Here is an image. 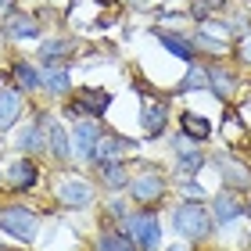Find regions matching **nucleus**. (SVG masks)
Segmentation results:
<instances>
[{"instance_id":"1","label":"nucleus","mask_w":251,"mask_h":251,"mask_svg":"<svg viewBox=\"0 0 251 251\" xmlns=\"http://www.w3.org/2000/svg\"><path fill=\"white\" fill-rule=\"evenodd\" d=\"M212 212L204 208L201 201H179L173 208V230L183 237V241H204L212 233Z\"/></svg>"},{"instance_id":"2","label":"nucleus","mask_w":251,"mask_h":251,"mask_svg":"<svg viewBox=\"0 0 251 251\" xmlns=\"http://www.w3.org/2000/svg\"><path fill=\"white\" fill-rule=\"evenodd\" d=\"M119 230L129 237L140 251H158V244H162V223H158V215L147 212V208L144 212H129L119 223Z\"/></svg>"},{"instance_id":"3","label":"nucleus","mask_w":251,"mask_h":251,"mask_svg":"<svg viewBox=\"0 0 251 251\" xmlns=\"http://www.w3.org/2000/svg\"><path fill=\"white\" fill-rule=\"evenodd\" d=\"M0 230L18 244H32L36 241V230H40V212L29 208V204H7L0 212Z\"/></svg>"},{"instance_id":"4","label":"nucleus","mask_w":251,"mask_h":251,"mask_svg":"<svg viewBox=\"0 0 251 251\" xmlns=\"http://www.w3.org/2000/svg\"><path fill=\"white\" fill-rule=\"evenodd\" d=\"M108 108H111V94H108V90L83 86V90H75V94L68 97L65 115H72V119H100Z\"/></svg>"},{"instance_id":"5","label":"nucleus","mask_w":251,"mask_h":251,"mask_svg":"<svg viewBox=\"0 0 251 251\" xmlns=\"http://www.w3.org/2000/svg\"><path fill=\"white\" fill-rule=\"evenodd\" d=\"M165 190H169V183H165V176L158 173V169H144L140 176L129 179V198H133L136 204H154V201H162Z\"/></svg>"},{"instance_id":"6","label":"nucleus","mask_w":251,"mask_h":251,"mask_svg":"<svg viewBox=\"0 0 251 251\" xmlns=\"http://www.w3.org/2000/svg\"><path fill=\"white\" fill-rule=\"evenodd\" d=\"M100 136H104V126L97 119H79L75 129H72V154L90 162V158H94V147L100 144Z\"/></svg>"},{"instance_id":"7","label":"nucleus","mask_w":251,"mask_h":251,"mask_svg":"<svg viewBox=\"0 0 251 251\" xmlns=\"http://www.w3.org/2000/svg\"><path fill=\"white\" fill-rule=\"evenodd\" d=\"M136 151V144L129 140V136H122V133H104L100 136V144L94 147V158L90 162L100 165V162H126Z\"/></svg>"},{"instance_id":"8","label":"nucleus","mask_w":251,"mask_h":251,"mask_svg":"<svg viewBox=\"0 0 251 251\" xmlns=\"http://www.w3.org/2000/svg\"><path fill=\"white\" fill-rule=\"evenodd\" d=\"M58 201L68 208H86L94 201V183L83 176H61L58 179Z\"/></svg>"},{"instance_id":"9","label":"nucleus","mask_w":251,"mask_h":251,"mask_svg":"<svg viewBox=\"0 0 251 251\" xmlns=\"http://www.w3.org/2000/svg\"><path fill=\"white\" fill-rule=\"evenodd\" d=\"M36 183H40V169H36V162H32V158H15V162L4 169V187L18 190V194L32 190Z\"/></svg>"},{"instance_id":"10","label":"nucleus","mask_w":251,"mask_h":251,"mask_svg":"<svg viewBox=\"0 0 251 251\" xmlns=\"http://www.w3.org/2000/svg\"><path fill=\"white\" fill-rule=\"evenodd\" d=\"M4 32H7V40H15V43L36 40L40 36V18L25 15V11H11V15L4 18Z\"/></svg>"},{"instance_id":"11","label":"nucleus","mask_w":251,"mask_h":251,"mask_svg":"<svg viewBox=\"0 0 251 251\" xmlns=\"http://www.w3.org/2000/svg\"><path fill=\"white\" fill-rule=\"evenodd\" d=\"M204 72H208V90H212V97H219V100H230L237 94V72L233 68H226V65H204Z\"/></svg>"},{"instance_id":"12","label":"nucleus","mask_w":251,"mask_h":251,"mask_svg":"<svg viewBox=\"0 0 251 251\" xmlns=\"http://www.w3.org/2000/svg\"><path fill=\"white\" fill-rule=\"evenodd\" d=\"M212 223L215 226H226V223H233V219H241L244 215V204H241V198H237L233 190H223V194H215L212 198Z\"/></svg>"},{"instance_id":"13","label":"nucleus","mask_w":251,"mask_h":251,"mask_svg":"<svg viewBox=\"0 0 251 251\" xmlns=\"http://www.w3.org/2000/svg\"><path fill=\"white\" fill-rule=\"evenodd\" d=\"M47 122H50V115H47V111H40V115L32 119V126L22 133L18 147L25 154H47Z\"/></svg>"},{"instance_id":"14","label":"nucleus","mask_w":251,"mask_h":251,"mask_svg":"<svg viewBox=\"0 0 251 251\" xmlns=\"http://www.w3.org/2000/svg\"><path fill=\"white\" fill-rule=\"evenodd\" d=\"M43 90H47L50 97H68V90H72V75H68V65L61 61H50L43 68Z\"/></svg>"},{"instance_id":"15","label":"nucleus","mask_w":251,"mask_h":251,"mask_svg":"<svg viewBox=\"0 0 251 251\" xmlns=\"http://www.w3.org/2000/svg\"><path fill=\"white\" fill-rule=\"evenodd\" d=\"M47 154L58 158V162H68L72 158V136H68V129L61 122H47Z\"/></svg>"},{"instance_id":"16","label":"nucleus","mask_w":251,"mask_h":251,"mask_svg":"<svg viewBox=\"0 0 251 251\" xmlns=\"http://www.w3.org/2000/svg\"><path fill=\"white\" fill-rule=\"evenodd\" d=\"M219 176H223L226 190H233V194L251 187V169H248V165H241L237 158H223V162H219Z\"/></svg>"},{"instance_id":"17","label":"nucleus","mask_w":251,"mask_h":251,"mask_svg":"<svg viewBox=\"0 0 251 251\" xmlns=\"http://www.w3.org/2000/svg\"><path fill=\"white\" fill-rule=\"evenodd\" d=\"M158 43L173 54V58H179V61H187V65H194L198 61V50H194V40L190 36H183V32H158Z\"/></svg>"},{"instance_id":"18","label":"nucleus","mask_w":251,"mask_h":251,"mask_svg":"<svg viewBox=\"0 0 251 251\" xmlns=\"http://www.w3.org/2000/svg\"><path fill=\"white\" fill-rule=\"evenodd\" d=\"M140 122H144V133H147V136H162L165 126H169V108H165V100H147Z\"/></svg>"},{"instance_id":"19","label":"nucleus","mask_w":251,"mask_h":251,"mask_svg":"<svg viewBox=\"0 0 251 251\" xmlns=\"http://www.w3.org/2000/svg\"><path fill=\"white\" fill-rule=\"evenodd\" d=\"M22 119V90H0V133H7L11 126Z\"/></svg>"},{"instance_id":"20","label":"nucleus","mask_w":251,"mask_h":251,"mask_svg":"<svg viewBox=\"0 0 251 251\" xmlns=\"http://www.w3.org/2000/svg\"><path fill=\"white\" fill-rule=\"evenodd\" d=\"M11 75H15V83L22 94H36V90H43V72L32 61H15L11 65Z\"/></svg>"},{"instance_id":"21","label":"nucleus","mask_w":251,"mask_h":251,"mask_svg":"<svg viewBox=\"0 0 251 251\" xmlns=\"http://www.w3.org/2000/svg\"><path fill=\"white\" fill-rule=\"evenodd\" d=\"M179 133H183L187 140L204 144V140H212V122L204 115H198V111H183V115H179Z\"/></svg>"},{"instance_id":"22","label":"nucleus","mask_w":251,"mask_h":251,"mask_svg":"<svg viewBox=\"0 0 251 251\" xmlns=\"http://www.w3.org/2000/svg\"><path fill=\"white\" fill-rule=\"evenodd\" d=\"M97 176H100V183H104L108 190H122L126 183H129L126 162H100V165H97Z\"/></svg>"},{"instance_id":"23","label":"nucleus","mask_w":251,"mask_h":251,"mask_svg":"<svg viewBox=\"0 0 251 251\" xmlns=\"http://www.w3.org/2000/svg\"><path fill=\"white\" fill-rule=\"evenodd\" d=\"M183 140H187V136L179 133V136H176V169L190 176V173H198V169L204 165V154L194 151V147H183Z\"/></svg>"},{"instance_id":"24","label":"nucleus","mask_w":251,"mask_h":251,"mask_svg":"<svg viewBox=\"0 0 251 251\" xmlns=\"http://www.w3.org/2000/svg\"><path fill=\"white\" fill-rule=\"evenodd\" d=\"M72 50H75V40H65V36L43 40V43H40V61L50 65V61H58V58H68Z\"/></svg>"},{"instance_id":"25","label":"nucleus","mask_w":251,"mask_h":251,"mask_svg":"<svg viewBox=\"0 0 251 251\" xmlns=\"http://www.w3.org/2000/svg\"><path fill=\"white\" fill-rule=\"evenodd\" d=\"M190 40H194V50H198V54H215V58L230 54V43H226V40H212L204 29L198 32V36H190Z\"/></svg>"},{"instance_id":"26","label":"nucleus","mask_w":251,"mask_h":251,"mask_svg":"<svg viewBox=\"0 0 251 251\" xmlns=\"http://www.w3.org/2000/svg\"><path fill=\"white\" fill-rule=\"evenodd\" d=\"M190 90H208V72H204V65L194 61L187 68V75L179 79V94H190Z\"/></svg>"},{"instance_id":"27","label":"nucleus","mask_w":251,"mask_h":251,"mask_svg":"<svg viewBox=\"0 0 251 251\" xmlns=\"http://www.w3.org/2000/svg\"><path fill=\"white\" fill-rule=\"evenodd\" d=\"M97 251H140V248L119 230V233H100L97 237Z\"/></svg>"},{"instance_id":"28","label":"nucleus","mask_w":251,"mask_h":251,"mask_svg":"<svg viewBox=\"0 0 251 251\" xmlns=\"http://www.w3.org/2000/svg\"><path fill=\"white\" fill-rule=\"evenodd\" d=\"M223 4H226V0H194V4H190V15L198 18V22H204L212 11H223Z\"/></svg>"},{"instance_id":"29","label":"nucleus","mask_w":251,"mask_h":251,"mask_svg":"<svg viewBox=\"0 0 251 251\" xmlns=\"http://www.w3.org/2000/svg\"><path fill=\"white\" fill-rule=\"evenodd\" d=\"M179 190H183V194H187L190 201H201V198H204V190L198 187V179H190V176L183 179V183H179Z\"/></svg>"},{"instance_id":"30","label":"nucleus","mask_w":251,"mask_h":251,"mask_svg":"<svg viewBox=\"0 0 251 251\" xmlns=\"http://www.w3.org/2000/svg\"><path fill=\"white\" fill-rule=\"evenodd\" d=\"M241 61H248V65H251V36L241 43Z\"/></svg>"},{"instance_id":"31","label":"nucleus","mask_w":251,"mask_h":251,"mask_svg":"<svg viewBox=\"0 0 251 251\" xmlns=\"http://www.w3.org/2000/svg\"><path fill=\"white\" fill-rule=\"evenodd\" d=\"M11 4H15V0H0V15H4V18L11 15Z\"/></svg>"},{"instance_id":"32","label":"nucleus","mask_w":251,"mask_h":251,"mask_svg":"<svg viewBox=\"0 0 251 251\" xmlns=\"http://www.w3.org/2000/svg\"><path fill=\"white\" fill-rule=\"evenodd\" d=\"M169 251H183V244H176V248H169Z\"/></svg>"}]
</instances>
